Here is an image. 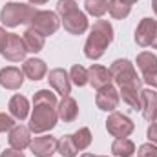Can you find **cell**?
Wrapping results in <instances>:
<instances>
[{
	"label": "cell",
	"mask_w": 157,
	"mask_h": 157,
	"mask_svg": "<svg viewBox=\"0 0 157 157\" xmlns=\"http://www.w3.org/2000/svg\"><path fill=\"white\" fill-rule=\"evenodd\" d=\"M0 53H2V57H4L6 60H9V62H20V60L26 59L28 49H26V44H24V40H22L20 35L9 33Z\"/></svg>",
	"instance_id": "6"
},
{
	"label": "cell",
	"mask_w": 157,
	"mask_h": 157,
	"mask_svg": "<svg viewBox=\"0 0 157 157\" xmlns=\"http://www.w3.org/2000/svg\"><path fill=\"white\" fill-rule=\"evenodd\" d=\"M146 135H148L150 143L157 144V117L154 119V121H152V124L148 126V132H146Z\"/></svg>",
	"instance_id": "31"
},
{
	"label": "cell",
	"mask_w": 157,
	"mask_h": 157,
	"mask_svg": "<svg viewBox=\"0 0 157 157\" xmlns=\"http://www.w3.org/2000/svg\"><path fill=\"white\" fill-rule=\"evenodd\" d=\"M22 40H24L26 49H28L29 53H39V51H42V48H44V44H46V37L40 35L39 31L33 29V28H28V29L24 31Z\"/></svg>",
	"instance_id": "21"
},
{
	"label": "cell",
	"mask_w": 157,
	"mask_h": 157,
	"mask_svg": "<svg viewBox=\"0 0 157 157\" xmlns=\"http://www.w3.org/2000/svg\"><path fill=\"white\" fill-rule=\"evenodd\" d=\"M7 35H9V33H6V29H4V28H0V51H2V48H4V44H6Z\"/></svg>",
	"instance_id": "33"
},
{
	"label": "cell",
	"mask_w": 157,
	"mask_h": 157,
	"mask_svg": "<svg viewBox=\"0 0 157 157\" xmlns=\"http://www.w3.org/2000/svg\"><path fill=\"white\" fill-rule=\"evenodd\" d=\"M57 115L64 122H73L78 115V104L73 97H62V101L57 106Z\"/></svg>",
	"instance_id": "18"
},
{
	"label": "cell",
	"mask_w": 157,
	"mask_h": 157,
	"mask_svg": "<svg viewBox=\"0 0 157 157\" xmlns=\"http://www.w3.org/2000/svg\"><path fill=\"white\" fill-rule=\"evenodd\" d=\"M62 26L71 35H82L88 29V18H86V15L80 9H77V11L62 17Z\"/></svg>",
	"instance_id": "12"
},
{
	"label": "cell",
	"mask_w": 157,
	"mask_h": 157,
	"mask_svg": "<svg viewBox=\"0 0 157 157\" xmlns=\"http://www.w3.org/2000/svg\"><path fill=\"white\" fill-rule=\"evenodd\" d=\"M137 157H157V144L154 143L141 144L137 150Z\"/></svg>",
	"instance_id": "29"
},
{
	"label": "cell",
	"mask_w": 157,
	"mask_h": 157,
	"mask_svg": "<svg viewBox=\"0 0 157 157\" xmlns=\"http://www.w3.org/2000/svg\"><path fill=\"white\" fill-rule=\"evenodd\" d=\"M108 11H110V15H112L113 18L122 20V18H126V17L130 15L132 4H130L128 0H110V2H108Z\"/></svg>",
	"instance_id": "23"
},
{
	"label": "cell",
	"mask_w": 157,
	"mask_h": 157,
	"mask_svg": "<svg viewBox=\"0 0 157 157\" xmlns=\"http://www.w3.org/2000/svg\"><path fill=\"white\" fill-rule=\"evenodd\" d=\"M113 40V28L108 20H95L88 40L84 44V55L90 60H97L104 55L106 48Z\"/></svg>",
	"instance_id": "3"
},
{
	"label": "cell",
	"mask_w": 157,
	"mask_h": 157,
	"mask_svg": "<svg viewBox=\"0 0 157 157\" xmlns=\"http://www.w3.org/2000/svg\"><path fill=\"white\" fill-rule=\"evenodd\" d=\"M84 7H86V13L101 18L108 11V0H86Z\"/></svg>",
	"instance_id": "25"
},
{
	"label": "cell",
	"mask_w": 157,
	"mask_h": 157,
	"mask_svg": "<svg viewBox=\"0 0 157 157\" xmlns=\"http://www.w3.org/2000/svg\"><path fill=\"white\" fill-rule=\"evenodd\" d=\"M137 68L143 73V80L157 90V57L150 51H143L137 55Z\"/></svg>",
	"instance_id": "7"
},
{
	"label": "cell",
	"mask_w": 157,
	"mask_h": 157,
	"mask_svg": "<svg viewBox=\"0 0 157 157\" xmlns=\"http://www.w3.org/2000/svg\"><path fill=\"white\" fill-rule=\"evenodd\" d=\"M141 112L146 121H154L157 117V91L141 90Z\"/></svg>",
	"instance_id": "17"
},
{
	"label": "cell",
	"mask_w": 157,
	"mask_h": 157,
	"mask_svg": "<svg viewBox=\"0 0 157 157\" xmlns=\"http://www.w3.org/2000/svg\"><path fill=\"white\" fill-rule=\"evenodd\" d=\"M57 152L62 157H77L78 148L75 146V143H73V137H71V135H64V137L59 141Z\"/></svg>",
	"instance_id": "24"
},
{
	"label": "cell",
	"mask_w": 157,
	"mask_h": 157,
	"mask_svg": "<svg viewBox=\"0 0 157 157\" xmlns=\"http://www.w3.org/2000/svg\"><path fill=\"white\" fill-rule=\"evenodd\" d=\"M9 113L17 121L28 119V115H29V102H28V99L24 95H20V93L13 95L9 99Z\"/></svg>",
	"instance_id": "19"
},
{
	"label": "cell",
	"mask_w": 157,
	"mask_h": 157,
	"mask_svg": "<svg viewBox=\"0 0 157 157\" xmlns=\"http://www.w3.org/2000/svg\"><path fill=\"white\" fill-rule=\"evenodd\" d=\"M0 157H24V154L20 152V150H13V148H9V150H4Z\"/></svg>",
	"instance_id": "32"
},
{
	"label": "cell",
	"mask_w": 157,
	"mask_h": 157,
	"mask_svg": "<svg viewBox=\"0 0 157 157\" xmlns=\"http://www.w3.org/2000/svg\"><path fill=\"white\" fill-rule=\"evenodd\" d=\"M152 9H154V13L157 15V0H152Z\"/></svg>",
	"instance_id": "36"
},
{
	"label": "cell",
	"mask_w": 157,
	"mask_h": 157,
	"mask_svg": "<svg viewBox=\"0 0 157 157\" xmlns=\"http://www.w3.org/2000/svg\"><path fill=\"white\" fill-rule=\"evenodd\" d=\"M37 11L39 9H35L33 6L22 4V2H9L2 7L0 20L7 28H17L20 24H29L31 18L37 15Z\"/></svg>",
	"instance_id": "4"
},
{
	"label": "cell",
	"mask_w": 157,
	"mask_h": 157,
	"mask_svg": "<svg viewBox=\"0 0 157 157\" xmlns=\"http://www.w3.org/2000/svg\"><path fill=\"white\" fill-rule=\"evenodd\" d=\"M24 82V71L15 68V66H7L0 70V86L6 90H18Z\"/></svg>",
	"instance_id": "15"
},
{
	"label": "cell",
	"mask_w": 157,
	"mask_h": 157,
	"mask_svg": "<svg viewBox=\"0 0 157 157\" xmlns=\"http://www.w3.org/2000/svg\"><path fill=\"white\" fill-rule=\"evenodd\" d=\"M48 82H49V86H51L59 95H62V97H68V95L71 93V78L68 75V71L62 70V68L51 70L49 75H48Z\"/></svg>",
	"instance_id": "10"
},
{
	"label": "cell",
	"mask_w": 157,
	"mask_h": 157,
	"mask_svg": "<svg viewBox=\"0 0 157 157\" xmlns=\"http://www.w3.org/2000/svg\"><path fill=\"white\" fill-rule=\"evenodd\" d=\"M71 137H73V143H75V146L78 148V152L80 150H86L91 144V132H90V128H78Z\"/></svg>",
	"instance_id": "26"
},
{
	"label": "cell",
	"mask_w": 157,
	"mask_h": 157,
	"mask_svg": "<svg viewBox=\"0 0 157 157\" xmlns=\"http://www.w3.org/2000/svg\"><path fill=\"white\" fill-rule=\"evenodd\" d=\"M78 6L75 0H59L57 2V13L60 15V17H64V15H70V13H73V11H77Z\"/></svg>",
	"instance_id": "28"
},
{
	"label": "cell",
	"mask_w": 157,
	"mask_h": 157,
	"mask_svg": "<svg viewBox=\"0 0 157 157\" xmlns=\"http://www.w3.org/2000/svg\"><path fill=\"white\" fill-rule=\"evenodd\" d=\"M57 97L49 90H39L33 95V113L29 119V132L44 133L57 126Z\"/></svg>",
	"instance_id": "2"
},
{
	"label": "cell",
	"mask_w": 157,
	"mask_h": 157,
	"mask_svg": "<svg viewBox=\"0 0 157 157\" xmlns=\"http://www.w3.org/2000/svg\"><path fill=\"white\" fill-rule=\"evenodd\" d=\"M119 101H121V95L119 91L110 84V86H104L101 90H97V95H95V104L99 110L102 112H113L119 106Z\"/></svg>",
	"instance_id": "9"
},
{
	"label": "cell",
	"mask_w": 157,
	"mask_h": 157,
	"mask_svg": "<svg viewBox=\"0 0 157 157\" xmlns=\"http://www.w3.org/2000/svg\"><path fill=\"white\" fill-rule=\"evenodd\" d=\"M112 73L108 68L104 66H99V64H91L90 70H88V82L95 88V90H101L104 86H110L112 84Z\"/></svg>",
	"instance_id": "16"
},
{
	"label": "cell",
	"mask_w": 157,
	"mask_h": 157,
	"mask_svg": "<svg viewBox=\"0 0 157 157\" xmlns=\"http://www.w3.org/2000/svg\"><path fill=\"white\" fill-rule=\"evenodd\" d=\"M15 126V117L7 113H0V132H9Z\"/></svg>",
	"instance_id": "30"
},
{
	"label": "cell",
	"mask_w": 157,
	"mask_h": 157,
	"mask_svg": "<svg viewBox=\"0 0 157 157\" xmlns=\"http://www.w3.org/2000/svg\"><path fill=\"white\" fill-rule=\"evenodd\" d=\"M152 48L157 49V26H155V37H154V40H152Z\"/></svg>",
	"instance_id": "35"
},
{
	"label": "cell",
	"mask_w": 157,
	"mask_h": 157,
	"mask_svg": "<svg viewBox=\"0 0 157 157\" xmlns=\"http://www.w3.org/2000/svg\"><path fill=\"white\" fill-rule=\"evenodd\" d=\"M155 26L157 20H152V18H143L135 29V42L143 48H148L152 46V40L155 37Z\"/></svg>",
	"instance_id": "14"
},
{
	"label": "cell",
	"mask_w": 157,
	"mask_h": 157,
	"mask_svg": "<svg viewBox=\"0 0 157 157\" xmlns=\"http://www.w3.org/2000/svg\"><path fill=\"white\" fill-rule=\"evenodd\" d=\"M112 78L117 82L119 95L132 110H141V82L143 78L137 75L133 64L128 59H117L110 66Z\"/></svg>",
	"instance_id": "1"
},
{
	"label": "cell",
	"mask_w": 157,
	"mask_h": 157,
	"mask_svg": "<svg viewBox=\"0 0 157 157\" xmlns=\"http://www.w3.org/2000/svg\"><path fill=\"white\" fill-rule=\"evenodd\" d=\"M80 157H106V155H93V154H82Z\"/></svg>",
	"instance_id": "37"
},
{
	"label": "cell",
	"mask_w": 157,
	"mask_h": 157,
	"mask_svg": "<svg viewBox=\"0 0 157 157\" xmlns=\"http://www.w3.org/2000/svg\"><path fill=\"white\" fill-rule=\"evenodd\" d=\"M7 143L13 150H26L29 144H31V137H29V128L22 126V124H15L11 130H9V135H7Z\"/></svg>",
	"instance_id": "13"
},
{
	"label": "cell",
	"mask_w": 157,
	"mask_h": 157,
	"mask_svg": "<svg viewBox=\"0 0 157 157\" xmlns=\"http://www.w3.org/2000/svg\"><path fill=\"white\" fill-rule=\"evenodd\" d=\"M22 71H24L26 77L31 78V80H42L46 77V73H48V66L40 59H28L24 62V66H22Z\"/></svg>",
	"instance_id": "20"
},
{
	"label": "cell",
	"mask_w": 157,
	"mask_h": 157,
	"mask_svg": "<svg viewBox=\"0 0 157 157\" xmlns=\"http://www.w3.org/2000/svg\"><path fill=\"white\" fill-rule=\"evenodd\" d=\"M112 154L115 157H132L135 154V144L128 137H119L112 144Z\"/></svg>",
	"instance_id": "22"
},
{
	"label": "cell",
	"mask_w": 157,
	"mask_h": 157,
	"mask_svg": "<svg viewBox=\"0 0 157 157\" xmlns=\"http://www.w3.org/2000/svg\"><path fill=\"white\" fill-rule=\"evenodd\" d=\"M106 130H108L110 135L119 139V137H128L135 130V124L130 117H126V115H122L119 112H113L106 121Z\"/></svg>",
	"instance_id": "8"
},
{
	"label": "cell",
	"mask_w": 157,
	"mask_h": 157,
	"mask_svg": "<svg viewBox=\"0 0 157 157\" xmlns=\"http://www.w3.org/2000/svg\"><path fill=\"white\" fill-rule=\"evenodd\" d=\"M128 2H130V4H135V2H137V0H128Z\"/></svg>",
	"instance_id": "38"
},
{
	"label": "cell",
	"mask_w": 157,
	"mask_h": 157,
	"mask_svg": "<svg viewBox=\"0 0 157 157\" xmlns=\"http://www.w3.org/2000/svg\"><path fill=\"white\" fill-rule=\"evenodd\" d=\"M59 26H60V18L53 11H37V15L29 22V28L37 29L40 35H44V37L53 35L59 29Z\"/></svg>",
	"instance_id": "5"
},
{
	"label": "cell",
	"mask_w": 157,
	"mask_h": 157,
	"mask_svg": "<svg viewBox=\"0 0 157 157\" xmlns=\"http://www.w3.org/2000/svg\"><path fill=\"white\" fill-rule=\"evenodd\" d=\"M29 148L35 157H51L59 148V141L53 135H42V137H35L31 141Z\"/></svg>",
	"instance_id": "11"
},
{
	"label": "cell",
	"mask_w": 157,
	"mask_h": 157,
	"mask_svg": "<svg viewBox=\"0 0 157 157\" xmlns=\"http://www.w3.org/2000/svg\"><path fill=\"white\" fill-rule=\"evenodd\" d=\"M70 78H71V82H73L75 86L82 88V86L88 84V70L82 68L80 64H75V66L70 70Z\"/></svg>",
	"instance_id": "27"
},
{
	"label": "cell",
	"mask_w": 157,
	"mask_h": 157,
	"mask_svg": "<svg viewBox=\"0 0 157 157\" xmlns=\"http://www.w3.org/2000/svg\"><path fill=\"white\" fill-rule=\"evenodd\" d=\"M48 0H29V4L31 6H42V4H46Z\"/></svg>",
	"instance_id": "34"
}]
</instances>
